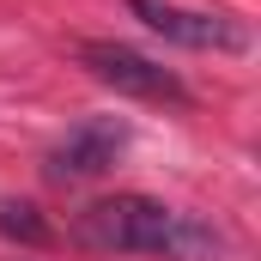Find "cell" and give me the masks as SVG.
Returning <instances> with one entry per match:
<instances>
[{"instance_id":"277c9868","label":"cell","mask_w":261,"mask_h":261,"mask_svg":"<svg viewBox=\"0 0 261 261\" xmlns=\"http://www.w3.org/2000/svg\"><path fill=\"white\" fill-rule=\"evenodd\" d=\"M128 152V122H116V116H85V122H73V128L43 152V176L49 182H91V176H103V170H116V158Z\"/></svg>"},{"instance_id":"5b68a950","label":"cell","mask_w":261,"mask_h":261,"mask_svg":"<svg viewBox=\"0 0 261 261\" xmlns=\"http://www.w3.org/2000/svg\"><path fill=\"white\" fill-rule=\"evenodd\" d=\"M0 237L6 243H24V249H43V243H55V225L31 200H0Z\"/></svg>"},{"instance_id":"6da1fadb","label":"cell","mask_w":261,"mask_h":261,"mask_svg":"<svg viewBox=\"0 0 261 261\" xmlns=\"http://www.w3.org/2000/svg\"><path fill=\"white\" fill-rule=\"evenodd\" d=\"M73 243L91 255H164V261H213L219 237L189 213L152 195H103L73 219Z\"/></svg>"},{"instance_id":"3957f363","label":"cell","mask_w":261,"mask_h":261,"mask_svg":"<svg viewBox=\"0 0 261 261\" xmlns=\"http://www.w3.org/2000/svg\"><path fill=\"white\" fill-rule=\"evenodd\" d=\"M128 12L164 43L195 49V55H243L249 31L231 12H206V6H182V0H128Z\"/></svg>"},{"instance_id":"7a4b0ae2","label":"cell","mask_w":261,"mask_h":261,"mask_svg":"<svg viewBox=\"0 0 261 261\" xmlns=\"http://www.w3.org/2000/svg\"><path fill=\"white\" fill-rule=\"evenodd\" d=\"M79 67L97 79V85H110V91H122V97H134V103H189V85L170 73L164 61H152V55H140V49H128V43H110V37H85L79 49Z\"/></svg>"}]
</instances>
